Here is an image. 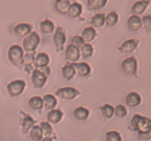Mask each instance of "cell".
<instances>
[{"instance_id":"cell-35","label":"cell","mask_w":151,"mask_h":141,"mask_svg":"<svg viewBox=\"0 0 151 141\" xmlns=\"http://www.w3.org/2000/svg\"><path fill=\"white\" fill-rule=\"evenodd\" d=\"M106 141H122L120 134L116 131H110L106 134Z\"/></svg>"},{"instance_id":"cell-12","label":"cell","mask_w":151,"mask_h":141,"mask_svg":"<svg viewBox=\"0 0 151 141\" xmlns=\"http://www.w3.org/2000/svg\"><path fill=\"white\" fill-rule=\"evenodd\" d=\"M50 62V57L46 53H38L35 58H34V62L33 67L36 69L43 68L45 67H47Z\"/></svg>"},{"instance_id":"cell-39","label":"cell","mask_w":151,"mask_h":141,"mask_svg":"<svg viewBox=\"0 0 151 141\" xmlns=\"http://www.w3.org/2000/svg\"><path fill=\"white\" fill-rule=\"evenodd\" d=\"M138 139L142 141L150 140L151 139V131L146 132V133H139L138 132Z\"/></svg>"},{"instance_id":"cell-21","label":"cell","mask_w":151,"mask_h":141,"mask_svg":"<svg viewBox=\"0 0 151 141\" xmlns=\"http://www.w3.org/2000/svg\"><path fill=\"white\" fill-rule=\"evenodd\" d=\"M82 13V5L79 3H73L71 4L68 11V15L71 18H77Z\"/></svg>"},{"instance_id":"cell-28","label":"cell","mask_w":151,"mask_h":141,"mask_svg":"<svg viewBox=\"0 0 151 141\" xmlns=\"http://www.w3.org/2000/svg\"><path fill=\"white\" fill-rule=\"evenodd\" d=\"M71 5L69 0H56L55 8L56 10L61 14H67L68 8Z\"/></svg>"},{"instance_id":"cell-16","label":"cell","mask_w":151,"mask_h":141,"mask_svg":"<svg viewBox=\"0 0 151 141\" xmlns=\"http://www.w3.org/2000/svg\"><path fill=\"white\" fill-rule=\"evenodd\" d=\"M47 120L48 122L52 124H58L63 118V112L59 110H55L53 109L50 110L47 114Z\"/></svg>"},{"instance_id":"cell-5","label":"cell","mask_w":151,"mask_h":141,"mask_svg":"<svg viewBox=\"0 0 151 141\" xmlns=\"http://www.w3.org/2000/svg\"><path fill=\"white\" fill-rule=\"evenodd\" d=\"M26 83L22 79H16L7 84V89L9 95L12 97H17L23 93L25 89Z\"/></svg>"},{"instance_id":"cell-8","label":"cell","mask_w":151,"mask_h":141,"mask_svg":"<svg viewBox=\"0 0 151 141\" xmlns=\"http://www.w3.org/2000/svg\"><path fill=\"white\" fill-rule=\"evenodd\" d=\"M54 43H55V48L56 52H60L63 49V46L66 42V36L63 30L58 27L56 29V31L54 37H53Z\"/></svg>"},{"instance_id":"cell-11","label":"cell","mask_w":151,"mask_h":141,"mask_svg":"<svg viewBox=\"0 0 151 141\" xmlns=\"http://www.w3.org/2000/svg\"><path fill=\"white\" fill-rule=\"evenodd\" d=\"M151 0H140L136 2L131 8V13L137 16L143 14L150 4Z\"/></svg>"},{"instance_id":"cell-2","label":"cell","mask_w":151,"mask_h":141,"mask_svg":"<svg viewBox=\"0 0 151 141\" xmlns=\"http://www.w3.org/2000/svg\"><path fill=\"white\" fill-rule=\"evenodd\" d=\"M40 36L36 32H31L23 41V49L27 53L34 52L40 44Z\"/></svg>"},{"instance_id":"cell-26","label":"cell","mask_w":151,"mask_h":141,"mask_svg":"<svg viewBox=\"0 0 151 141\" xmlns=\"http://www.w3.org/2000/svg\"><path fill=\"white\" fill-rule=\"evenodd\" d=\"M40 29L44 34H50L55 31V24L51 20H44L40 23Z\"/></svg>"},{"instance_id":"cell-19","label":"cell","mask_w":151,"mask_h":141,"mask_svg":"<svg viewBox=\"0 0 151 141\" xmlns=\"http://www.w3.org/2000/svg\"><path fill=\"white\" fill-rule=\"evenodd\" d=\"M126 102L129 106L136 107L141 104V96L136 92H131L126 96Z\"/></svg>"},{"instance_id":"cell-1","label":"cell","mask_w":151,"mask_h":141,"mask_svg":"<svg viewBox=\"0 0 151 141\" xmlns=\"http://www.w3.org/2000/svg\"><path fill=\"white\" fill-rule=\"evenodd\" d=\"M131 125L133 130L137 131L139 133H146L151 131L150 119L140 115H135L133 116L132 118Z\"/></svg>"},{"instance_id":"cell-6","label":"cell","mask_w":151,"mask_h":141,"mask_svg":"<svg viewBox=\"0 0 151 141\" xmlns=\"http://www.w3.org/2000/svg\"><path fill=\"white\" fill-rule=\"evenodd\" d=\"M81 94V92L77 89H74L72 87H64L60 88L55 92V95L59 97V98L66 101H71L75 99L76 97Z\"/></svg>"},{"instance_id":"cell-7","label":"cell","mask_w":151,"mask_h":141,"mask_svg":"<svg viewBox=\"0 0 151 141\" xmlns=\"http://www.w3.org/2000/svg\"><path fill=\"white\" fill-rule=\"evenodd\" d=\"M48 79V76H46L43 72H42L39 69L33 70L31 76V80L33 83V87L35 89H42L46 84Z\"/></svg>"},{"instance_id":"cell-37","label":"cell","mask_w":151,"mask_h":141,"mask_svg":"<svg viewBox=\"0 0 151 141\" xmlns=\"http://www.w3.org/2000/svg\"><path fill=\"white\" fill-rule=\"evenodd\" d=\"M141 20H142V25L144 26L145 29L148 33H151V15L145 16Z\"/></svg>"},{"instance_id":"cell-22","label":"cell","mask_w":151,"mask_h":141,"mask_svg":"<svg viewBox=\"0 0 151 141\" xmlns=\"http://www.w3.org/2000/svg\"><path fill=\"white\" fill-rule=\"evenodd\" d=\"M96 37V30L93 27H87L83 30L81 37L85 43L91 42Z\"/></svg>"},{"instance_id":"cell-24","label":"cell","mask_w":151,"mask_h":141,"mask_svg":"<svg viewBox=\"0 0 151 141\" xmlns=\"http://www.w3.org/2000/svg\"><path fill=\"white\" fill-rule=\"evenodd\" d=\"M76 72V69L73 64L68 63L62 67L63 77L68 80H71L75 76Z\"/></svg>"},{"instance_id":"cell-41","label":"cell","mask_w":151,"mask_h":141,"mask_svg":"<svg viewBox=\"0 0 151 141\" xmlns=\"http://www.w3.org/2000/svg\"><path fill=\"white\" fill-rule=\"evenodd\" d=\"M41 141H53L51 138H50L49 136H46V137L42 138V140Z\"/></svg>"},{"instance_id":"cell-34","label":"cell","mask_w":151,"mask_h":141,"mask_svg":"<svg viewBox=\"0 0 151 141\" xmlns=\"http://www.w3.org/2000/svg\"><path fill=\"white\" fill-rule=\"evenodd\" d=\"M115 115L117 118H124L128 115V110L124 105L119 104L115 108Z\"/></svg>"},{"instance_id":"cell-29","label":"cell","mask_w":151,"mask_h":141,"mask_svg":"<svg viewBox=\"0 0 151 141\" xmlns=\"http://www.w3.org/2000/svg\"><path fill=\"white\" fill-rule=\"evenodd\" d=\"M29 105L34 110H41L43 107V100L39 96H35L29 99Z\"/></svg>"},{"instance_id":"cell-36","label":"cell","mask_w":151,"mask_h":141,"mask_svg":"<svg viewBox=\"0 0 151 141\" xmlns=\"http://www.w3.org/2000/svg\"><path fill=\"white\" fill-rule=\"evenodd\" d=\"M40 127L42 128L43 135H45L46 136H49V135L52 134V127L50 126V124L48 122H41Z\"/></svg>"},{"instance_id":"cell-38","label":"cell","mask_w":151,"mask_h":141,"mask_svg":"<svg viewBox=\"0 0 151 141\" xmlns=\"http://www.w3.org/2000/svg\"><path fill=\"white\" fill-rule=\"evenodd\" d=\"M72 44L73 46H76V47H81V46L85 44L84 41H83L82 37L81 36H75L72 38Z\"/></svg>"},{"instance_id":"cell-14","label":"cell","mask_w":151,"mask_h":141,"mask_svg":"<svg viewBox=\"0 0 151 141\" xmlns=\"http://www.w3.org/2000/svg\"><path fill=\"white\" fill-rule=\"evenodd\" d=\"M34 53H26L24 54L22 59V65L24 67V70L28 74H30L33 71V62H34Z\"/></svg>"},{"instance_id":"cell-4","label":"cell","mask_w":151,"mask_h":141,"mask_svg":"<svg viewBox=\"0 0 151 141\" xmlns=\"http://www.w3.org/2000/svg\"><path fill=\"white\" fill-rule=\"evenodd\" d=\"M121 67L123 71L128 76L137 77L138 64L137 60L135 57H129L125 59L121 63Z\"/></svg>"},{"instance_id":"cell-23","label":"cell","mask_w":151,"mask_h":141,"mask_svg":"<svg viewBox=\"0 0 151 141\" xmlns=\"http://www.w3.org/2000/svg\"><path fill=\"white\" fill-rule=\"evenodd\" d=\"M73 115H74V118L76 120H79V121H84L86 120L87 118H89V110H87L85 107L82 106H80L77 107L73 111Z\"/></svg>"},{"instance_id":"cell-13","label":"cell","mask_w":151,"mask_h":141,"mask_svg":"<svg viewBox=\"0 0 151 141\" xmlns=\"http://www.w3.org/2000/svg\"><path fill=\"white\" fill-rule=\"evenodd\" d=\"M33 27L29 24L21 23L17 24L14 29V33L19 37H25L32 32Z\"/></svg>"},{"instance_id":"cell-3","label":"cell","mask_w":151,"mask_h":141,"mask_svg":"<svg viewBox=\"0 0 151 141\" xmlns=\"http://www.w3.org/2000/svg\"><path fill=\"white\" fill-rule=\"evenodd\" d=\"M24 57V49L21 46L13 45L8 50V59L15 67H20L22 66V59Z\"/></svg>"},{"instance_id":"cell-20","label":"cell","mask_w":151,"mask_h":141,"mask_svg":"<svg viewBox=\"0 0 151 141\" xmlns=\"http://www.w3.org/2000/svg\"><path fill=\"white\" fill-rule=\"evenodd\" d=\"M43 106L47 110H51L57 105V100L52 94H46L43 97Z\"/></svg>"},{"instance_id":"cell-15","label":"cell","mask_w":151,"mask_h":141,"mask_svg":"<svg viewBox=\"0 0 151 141\" xmlns=\"http://www.w3.org/2000/svg\"><path fill=\"white\" fill-rule=\"evenodd\" d=\"M128 26L132 31H139L142 27V20L139 16L132 15L128 18Z\"/></svg>"},{"instance_id":"cell-10","label":"cell","mask_w":151,"mask_h":141,"mask_svg":"<svg viewBox=\"0 0 151 141\" xmlns=\"http://www.w3.org/2000/svg\"><path fill=\"white\" fill-rule=\"evenodd\" d=\"M66 59L70 62H75L78 61L81 57V52L80 49L76 46H73L72 44H70L68 46L65 51Z\"/></svg>"},{"instance_id":"cell-27","label":"cell","mask_w":151,"mask_h":141,"mask_svg":"<svg viewBox=\"0 0 151 141\" xmlns=\"http://www.w3.org/2000/svg\"><path fill=\"white\" fill-rule=\"evenodd\" d=\"M106 16L103 13H98L91 18L90 23L94 28H102L105 24Z\"/></svg>"},{"instance_id":"cell-30","label":"cell","mask_w":151,"mask_h":141,"mask_svg":"<svg viewBox=\"0 0 151 141\" xmlns=\"http://www.w3.org/2000/svg\"><path fill=\"white\" fill-rule=\"evenodd\" d=\"M100 110L102 112L103 118L106 119H110L115 115V108L110 104H105L100 107Z\"/></svg>"},{"instance_id":"cell-17","label":"cell","mask_w":151,"mask_h":141,"mask_svg":"<svg viewBox=\"0 0 151 141\" xmlns=\"http://www.w3.org/2000/svg\"><path fill=\"white\" fill-rule=\"evenodd\" d=\"M76 69V72H77L78 75L82 77L89 76L91 72V67L86 62H78L73 64Z\"/></svg>"},{"instance_id":"cell-32","label":"cell","mask_w":151,"mask_h":141,"mask_svg":"<svg viewBox=\"0 0 151 141\" xmlns=\"http://www.w3.org/2000/svg\"><path fill=\"white\" fill-rule=\"evenodd\" d=\"M81 54L84 58H90L93 54V48L89 43H85L81 48Z\"/></svg>"},{"instance_id":"cell-31","label":"cell","mask_w":151,"mask_h":141,"mask_svg":"<svg viewBox=\"0 0 151 141\" xmlns=\"http://www.w3.org/2000/svg\"><path fill=\"white\" fill-rule=\"evenodd\" d=\"M30 137L34 141H41L43 138L42 128L38 125H35L30 130Z\"/></svg>"},{"instance_id":"cell-25","label":"cell","mask_w":151,"mask_h":141,"mask_svg":"<svg viewBox=\"0 0 151 141\" xmlns=\"http://www.w3.org/2000/svg\"><path fill=\"white\" fill-rule=\"evenodd\" d=\"M107 4V0H88L87 7L89 11H97L102 9Z\"/></svg>"},{"instance_id":"cell-18","label":"cell","mask_w":151,"mask_h":141,"mask_svg":"<svg viewBox=\"0 0 151 141\" xmlns=\"http://www.w3.org/2000/svg\"><path fill=\"white\" fill-rule=\"evenodd\" d=\"M21 114H23L24 118L23 122H22V133L23 134H26L29 132L31 128L33 127L35 123V121L30 115H27L24 112H21Z\"/></svg>"},{"instance_id":"cell-9","label":"cell","mask_w":151,"mask_h":141,"mask_svg":"<svg viewBox=\"0 0 151 141\" xmlns=\"http://www.w3.org/2000/svg\"><path fill=\"white\" fill-rule=\"evenodd\" d=\"M140 41L137 39H128L125 41L118 48V50L123 54H131L137 48Z\"/></svg>"},{"instance_id":"cell-33","label":"cell","mask_w":151,"mask_h":141,"mask_svg":"<svg viewBox=\"0 0 151 141\" xmlns=\"http://www.w3.org/2000/svg\"><path fill=\"white\" fill-rule=\"evenodd\" d=\"M119 20V15L115 11H111L106 16L105 23L108 26H114Z\"/></svg>"},{"instance_id":"cell-40","label":"cell","mask_w":151,"mask_h":141,"mask_svg":"<svg viewBox=\"0 0 151 141\" xmlns=\"http://www.w3.org/2000/svg\"><path fill=\"white\" fill-rule=\"evenodd\" d=\"M40 71L43 72L46 76H49L50 75V67L47 66V67H43V68H40Z\"/></svg>"}]
</instances>
